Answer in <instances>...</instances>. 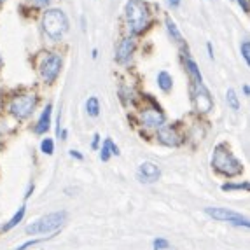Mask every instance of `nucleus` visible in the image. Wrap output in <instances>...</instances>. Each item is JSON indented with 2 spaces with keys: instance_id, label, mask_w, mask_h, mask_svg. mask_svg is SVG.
<instances>
[{
  "instance_id": "nucleus-15",
  "label": "nucleus",
  "mask_w": 250,
  "mask_h": 250,
  "mask_svg": "<svg viewBox=\"0 0 250 250\" xmlns=\"http://www.w3.org/2000/svg\"><path fill=\"white\" fill-rule=\"evenodd\" d=\"M186 68H188L194 86H196V84H203V77H201V74H200V68H198V65L192 62L191 58H186Z\"/></svg>"
},
{
  "instance_id": "nucleus-31",
  "label": "nucleus",
  "mask_w": 250,
  "mask_h": 250,
  "mask_svg": "<svg viewBox=\"0 0 250 250\" xmlns=\"http://www.w3.org/2000/svg\"><path fill=\"white\" fill-rule=\"evenodd\" d=\"M207 49H208V56L213 58V51H212V44H207Z\"/></svg>"
},
{
  "instance_id": "nucleus-27",
  "label": "nucleus",
  "mask_w": 250,
  "mask_h": 250,
  "mask_svg": "<svg viewBox=\"0 0 250 250\" xmlns=\"http://www.w3.org/2000/svg\"><path fill=\"white\" fill-rule=\"evenodd\" d=\"M35 5H41V7H44V5H47L49 4V0H32Z\"/></svg>"
},
{
  "instance_id": "nucleus-22",
  "label": "nucleus",
  "mask_w": 250,
  "mask_h": 250,
  "mask_svg": "<svg viewBox=\"0 0 250 250\" xmlns=\"http://www.w3.org/2000/svg\"><path fill=\"white\" fill-rule=\"evenodd\" d=\"M233 189H249V182L243 184H224L222 191H233Z\"/></svg>"
},
{
  "instance_id": "nucleus-5",
  "label": "nucleus",
  "mask_w": 250,
  "mask_h": 250,
  "mask_svg": "<svg viewBox=\"0 0 250 250\" xmlns=\"http://www.w3.org/2000/svg\"><path fill=\"white\" fill-rule=\"evenodd\" d=\"M35 105H37V96L35 95H21L11 102L9 108H11L13 116H16L18 119H25L34 112Z\"/></svg>"
},
{
  "instance_id": "nucleus-24",
  "label": "nucleus",
  "mask_w": 250,
  "mask_h": 250,
  "mask_svg": "<svg viewBox=\"0 0 250 250\" xmlns=\"http://www.w3.org/2000/svg\"><path fill=\"white\" fill-rule=\"evenodd\" d=\"M170 243H168V240H165V238H158V240H154V249H165V247H168Z\"/></svg>"
},
{
  "instance_id": "nucleus-8",
  "label": "nucleus",
  "mask_w": 250,
  "mask_h": 250,
  "mask_svg": "<svg viewBox=\"0 0 250 250\" xmlns=\"http://www.w3.org/2000/svg\"><path fill=\"white\" fill-rule=\"evenodd\" d=\"M192 98H194V105H196L198 112L207 114V112H210V110H212V107H213L212 96H210L208 89L205 88L203 84H196V86H194Z\"/></svg>"
},
{
  "instance_id": "nucleus-28",
  "label": "nucleus",
  "mask_w": 250,
  "mask_h": 250,
  "mask_svg": "<svg viewBox=\"0 0 250 250\" xmlns=\"http://www.w3.org/2000/svg\"><path fill=\"white\" fill-rule=\"evenodd\" d=\"M98 140H100V135H95V137H93V149L98 147Z\"/></svg>"
},
{
  "instance_id": "nucleus-33",
  "label": "nucleus",
  "mask_w": 250,
  "mask_h": 250,
  "mask_svg": "<svg viewBox=\"0 0 250 250\" xmlns=\"http://www.w3.org/2000/svg\"><path fill=\"white\" fill-rule=\"evenodd\" d=\"M158 250H175V249H173V247L168 245V247H165V249H158Z\"/></svg>"
},
{
  "instance_id": "nucleus-7",
  "label": "nucleus",
  "mask_w": 250,
  "mask_h": 250,
  "mask_svg": "<svg viewBox=\"0 0 250 250\" xmlns=\"http://www.w3.org/2000/svg\"><path fill=\"white\" fill-rule=\"evenodd\" d=\"M62 70V58L58 54H49L41 65V77L44 83H53Z\"/></svg>"
},
{
  "instance_id": "nucleus-3",
  "label": "nucleus",
  "mask_w": 250,
  "mask_h": 250,
  "mask_svg": "<svg viewBox=\"0 0 250 250\" xmlns=\"http://www.w3.org/2000/svg\"><path fill=\"white\" fill-rule=\"evenodd\" d=\"M42 28L51 41H60L68 30V20L60 9H49L42 16Z\"/></svg>"
},
{
  "instance_id": "nucleus-25",
  "label": "nucleus",
  "mask_w": 250,
  "mask_h": 250,
  "mask_svg": "<svg viewBox=\"0 0 250 250\" xmlns=\"http://www.w3.org/2000/svg\"><path fill=\"white\" fill-rule=\"evenodd\" d=\"M42 240H30V242H26V243H23L21 247H18V250H25L26 247H32V245H37V243H41Z\"/></svg>"
},
{
  "instance_id": "nucleus-35",
  "label": "nucleus",
  "mask_w": 250,
  "mask_h": 250,
  "mask_svg": "<svg viewBox=\"0 0 250 250\" xmlns=\"http://www.w3.org/2000/svg\"><path fill=\"white\" fill-rule=\"evenodd\" d=\"M0 2H2V0H0Z\"/></svg>"
},
{
  "instance_id": "nucleus-11",
  "label": "nucleus",
  "mask_w": 250,
  "mask_h": 250,
  "mask_svg": "<svg viewBox=\"0 0 250 250\" xmlns=\"http://www.w3.org/2000/svg\"><path fill=\"white\" fill-rule=\"evenodd\" d=\"M158 138H159V142L165 144V146H168V147H175L180 144V135L173 126L163 125L161 128L158 129Z\"/></svg>"
},
{
  "instance_id": "nucleus-16",
  "label": "nucleus",
  "mask_w": 250,
  "mask_h": 250,
  "mask_svg": "<svg viewBox=\"0 0 250 250\" xmlns=\"http://www.w3.org/2000/svg\"><path fill=\"white\" fill-rule=\"evenodd\" d=\"M158 86L163 89L165 93H168L173 86V79H171V75L168 72H159L158 74Z\"/></svg>"
},
{
  "instance_id": "nucleus-1",
  "label": "nucleus",
  "mask_w": 250,
  "mask_h": 250,
  "mask_svg": "<svg viewBox=\"0 0 250 250\" xmlns=\"http://www.w3.org/2000/svg\"><path fill=\"white\" fill-rule=\"evenodd\" d=\"M212 165L219 173H222V175H226V177H236L243 171L242 163L231 154L229 149H228L224 144H219V146L215 147Z\"/></svg>"
},
{
  "instance_id": "nucleus-14",
  "label": "nucleus",
  "mask_w": 250,
  "mask_h": 250,
  "mask_svg": "<svg viewBox=\"0 0 250 250\" xmlns=\"http://www.w3.org/2000/svg\"><path fill=\"white\" fill-rule=\"evenodd\" d=\"M110 154H119V147L116 146V144L110 140V138H105L104 142V147H102V152H100V158L102 161H108V158H110Z\"/></svg>"
},
{
  "instance_id": "nucleus-34",
  "label": "nucleus",
  "mask_w": 250,
  "mask_h": 250,
  "mask_svg": "<svg viewBox=\"0 0 250 250\" xmlns=\"http://www.w3.org/2000/svg\"><path fill=\"white\" fill-rule=\"evenodd\" d=\"M0 65H2V58H0Z\"/></svg>"
},
{
  "instance_id": "nucleus-21",
  "label": "nucleus",
  "mask_w": 250,
  "mask_h": 250,
  "mask_svg": "<svg viewBox=\"0 0 250 250\" xmlns=\"http://www.w3.org/2000/svg\"><path fill=\"white\" fill-rule=\"evenodd\" d=\"M41 149H42V152H44V154L51 156V154H53V150H54L53 140H51V138H44V140H42V144H41Z\"/></svg>"
},
{
  "instance_id": "nucleus-20",
  "label": "nucleus",
  "mask_w": 250,
  "mask_h": 250,
  "mask_svg": "<svg viewBox=\"0 0 250 250\" xmlns=\"http://www.w3.org/2000/svg\"><path fill=\"white\" fill-rule=\"evenodd\" d=\"M226 98H228V104L231 105L233 110H240V102H238V96H236V93H234V89H228Z\"/></svg>"
},
{
  "instance_id": "nucleus-4",
  "label": "nucleus",
  "mask_w": 250,
  "mask_h": 250,
  "mask_svg": "<svg viewBox=\"0 0 250 250\" xmlns=\"http://www.w3.org/2000/svg\"><path fill=\"white\" fill-rule=\"evenodd\" d=\"M67 219V212H53L47 213V215L41 217L39 221L32 222V224L26 228V233L28 234H46L51 233V231H56L60 226L65 222Z\"/></svg>"
},
{
  "instance_id": "nucleus-19",
  "label": "nucleus",
  "mask_w": 250,
  "mask_h": 250,
  "mask_svg": "<svg viewBox=\"0 0 250 250\" xmlns=\"http://www.w3.org/2000/svg\"><path fill=\"white\" fill-rule=\"evenodd\" d=\"M23 215H25V207H21V208L18 210V213H16V215H14L13 219H11V221H9L7 224H5L4 228H2V229H4V231L13 229L14 226H16V224H20V222H21V219H23Z\"/></svg>"
},
{
  "instance_id": "nucleus-6",
  "label": "nucleus",
  "mask_w": 250,
  "mask_h": 250,
  "mask_svg": "<svg viewBox=\"0 0 250 250\" xmlns=\"http://www.w3.org/2000/svg\"><path fill=\"white\" fill-rule=\"evenodd\" d=\"M205 212H207V215L213 217L215 221H224L234 226H243V228H249L250 226L249 219H245V217H242L236 212H231V210H228V208H207Z\"/></svg>"
},
{
  "instance_id": "nucleus-30",
  "label": "nucleus",
  "mask_w": 250,
  "mask_h": 250,
  "mask_svg": "<svg viewBox=\"0 0 250 250\" xmlns=\"http://www.w3.org/2000/svg\"><path fill=\"white\" fill-rule=\"evenodd\" d=\"M168 2H170L173 7H179V5H180V0H168Z\"/></svg>"
},
{
  "instance_id": "nucleus-32",
  "label": "nucleus",
  "mask_w": 250,
  "mask_h": 250,
  "mask_svg": "<svg viewBox=\"0 0 250 250\" xmlns=\"http://www.w3.org/2000/svg\"><path fill=\"white\" fill-rule=\"evenodd\" d=\"M243 93H245V95H249V93H250V89H249V86H247V84L243 86Z\"/></svg>"
},
{
  "instance_id": "nucleus-29",
  "label": "nucleus",
  "mask_w": 250,
  "mask_h": 250,
  "mask_svg": "<svg viewBox=\"0 0 250 250\" xmlns=\"http://www.w3.org/2000/svg\"><path fill=\"white\" fill-rule=\"evenodd\" d=\"M70 156H72V158L83 159V156H81V154H79V152H77V150H70Z\"/></svg>"
},
{
  "instance_id": "nucleus-18",
  "label": "nucleus",
  "mask_w": 250,
  "mask_h": 250,
  "mask_svg": "<svg viewBox=\"0 0 250 250\" xmlns=\"http://www.w3.org/2000/svg\"><path fill=\"white\" fill-rule=\"evenodd\" d=\"M167 28H168V34L173 37V41L179 42V44H180V42H184L182 41V35H180V32H179V28H177L175 23L171 21V18H167Z\"/></svg>"
},
{
  "instance_id": "nucleus-13",
  "label": "nucleus",
  "mask_w": 250,
  "mask_h": 250,
  "mask_svg": "<svg viewBox=\"0 0 250 250\" xmlns=\"http://www.w3.org/2000/svg\"><path fill=\"white\" fill-rule=\"evenodd\" d=\"M51 110H53V107H51V105H47L46 110L42 112L37 126H35V131H37V133H46L47 129H49V126H51Z\"/></svg>"
},
{
  "instance_id": "nucleus-12",
  "label": "nucleus",
  "mask_w": 250,
  "mask_h": 250,
  "mask_svg": "<svg viewBox=\"0 0 250 250\" xmlns=\"http://www.w3.org/2000/svg\"><path fill=\"white\" fill-rule=\"evenodd\" d=\"M135 49V42L133 39H123L119 42V46H117V54H116V60L119 63H126L129 58H131V53Z\"/></svg>"
},
{
  "instance_id": "nucleus-23",
  "label": "nucleus",
  "mask_w": 250,
  "mask_h": 250,
  "mask_svg": "<svg viewBox=\"0 0 250 250\" xmlns=\"http://www.w3.org/2000/svg\"><path fill=\"white\" fill-rule=\"evenodd\" d=\"M242 54H243V60H245V63L249 65V63H250V42L249 41L242 42Z\"/></svg>"
},
{
  "instance_id": "nucleus-2",
  "label": "nucleus",
  "mask_w": 250,
  "mask_h": 250,
  "mask_svg": "<svg viewBox=\"0 0 250 250\" xmlns=\"http://www.w3.org/2000/svg\"><path fill=\"white\" fill-rule=\"evenodd\" d=\"M126 21L131 34H142L150 23V13L147 4L140 0H129L126 4Z\"/></svg>"
},
{
  "instance_id": "nucleus-17",
  "label": "nucleus",
  "mask_w": 250,
  "mask_h": 250,
  "mask_svg": "<svg viewBox=\"0 0 250 250\" xmlns=\"http://www.w3.org/2000/svg\"><path fill=\"white\" fill-rule=\"evenodd\" d=\"M86 110H88V114L91 117H98V114H100V102H98L96 96L88 98V102H86Z\"/></svg>"
},
{
  "instance_id": "nucleus-9",
  "label": "nucleus",
  "mask_w": 250,
  "mask_h": 250,
  "mask_svg": "<svg viewBox=\"0 0 250 250\" xmlns=\"http://www.w3.org/2000/svg\"><path fill=\"white\" fill-rule=\"evenodd\" d=\"M140 121H142V125L149 126V128H161L165 125V114L159 110V107L146 108L140 114Z\"/></svg>"
},
{
  "instance_id": "nucleus-10",
  "label": "nucleus",
  "mask_w": 250,
  "mask_h": 250,
  "mask_svg": "<svg viewBox=\"0 0 250 250\" xmlns=\"http://www.w3.org/2000/svg\"><path fill=\"white\" fill-rule=\"evenodd\" d=\"M137 175H138V179H140V182L152 184V182H156V180L159 179V175H161V170H159L158 165H154V163L146 161V163H142V165H140Z\"/></svg>"
},
{
  "instance_id": "nucleus-26",
  "label": "nucleus",
  "mask_w": 250,
  "mask_h": 250,
  "mask_svg": "<svg viewBox=\"0 0 250 250\" xmlns=\"http://www.w3.org/2000/svg\"><path fill=\"white\" fill-rule=\"evenodd\" d=\"M238 4H240V7H243V13H249V4H247V0H238Z\"/></svg>"
}]
</instances>
